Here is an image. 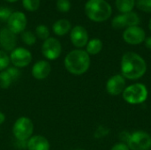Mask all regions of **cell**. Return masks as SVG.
I'll return each instance as SVG.
<instances>
[{
	"label": "cell",
	"mask_w": 151,
	"mask_h": 150,
	"mask_svg": "<svg viewBox=\"0 0 151 150\" xmlns=\"http://www.w3.org/2000/svg\"><path fill=\"white\" fill-rule=\"evenodd\" d=\"M120 70L121 75L125 79L136 80L145 75L147 72V63L139 54L128 51L122 56Z\"/></svg>",
	"instance_id": "6da1fadb"
},
{
	"label": "cell",
	"mask_w": 151,
	"mask_h": 150,
	"mask_svg": "<svg viewBox=\"0 0 151 150\" xmlns=\"http://www.w3.org/2000/svg\"><path fill=\"white\" fill-rule=\"evenodd\" d=\"M90 56L86 50L76 49L70 51L65 57L64 65L66 71L73 75H82L90 67Z\"/></svg>",
	"instance_id": "7a4b0ae2"
},
{
	"label": "cell",
	"mask_w": 151,
	"mask_h": 150,
	"mask_svg": "<svg viewBox=\"0 0 151 150\" xmlns=\"http://www.w3.org/2000/svg\"><path fill=\"white\" fill-rule=\"evenodd\" d=\"M87 17L95 22H103L110 19L112 9L105 0H88L85 4Z\"/></svg>",
	"instance_id": "3957f363"
},
{
	"label": "cell",
	"mask_w": 151,
	"mask_h": 150,
	"mask_svg": "<svg viewBox=\"0 0 151 150\" xmlns=\"http://www.w3.org/2000/svg\"><path fill=\"white\" fill-rule=\"evenodd\" d=\"M149 96L147 87L143 83H134L126 87L122 93L123 99L129 104L137 105L143 103Z\"/></svg>",
	"instance_id": "277c9868"
},
{
	"label": "cell",
	"mask_w": 151,
	"mask_h": 150,
	"mask_svg": "<svg viewBox=\"0 0 151 150\" xmlns=\"http://www.w3.org/2000/svg\"><path fill=\"white\" fill-rule=\"evenodd\" d=\"M35 126L27 117L19 118L12 126V134L19 142H27L34 133Z\"/></svg>",
	"instance_id": "5b68a950"
},
{
	"label": "cell",
	"mask_w": 151,
	"mask_h": 150,
	"mask_svg": "<svg viewBox=\"0 0 151 150\" xmlns=\"http://www.w3.org/2000/svg\"><path fill=\"white\" fill-rule=\"evenodd\" d=\"M130 150H150L151 149V136L145 131H135L130 134L127 141Z\"/></svg>",
	"instance_id": "8992f818"
},
{
	"label": "cell",
	"mask_w": 151,
	"mask_h": 150,
	"mask_svg": "<svg viewBox=\"0 0 151 150\" xmlns=\"http://www.w3.org/2000/svg\"><path fill=\"white\" fill-rule=\"evenodd\" d=\"M61 53L62 45L58 39L54 37H49L43 42L42 45V54L47 60H56L60 57Z\"/></svg>",
	"instance_id": "52a82bcc"
},
{
	"label": "cell",
	"mask_w": 151,
	"mask_h": 150,
	"mask_svg": "<svg viewBox=\"0 0 151 150\" xmlns=\"http://www.w3.org/2000/svg\"><path fill=\"white\" fill-rule=\"evenodd\" d=\"M10 61L14 67L24 68L32 62V54L26 48H15L10 54Z\"/></svg>",
	"instance_id": "ba28073f"
},
{
	"label": "cell",
	"mask_w": 151,
	"mask_h": 150,
	"mask_svg": "<svg viewBox=\"0 0 151 150\" xmlns=\"http://www.w3.org/2000/svg\"><path fill=\"white\" fill-rule=\"evenodd\" d=\"M140 24V18L139 16L133 11L123 13L121 15H118L114 17L111 21V26L115 29H121V28H127L129 27L138 26Z\"/></svg>",
	"instance_id": "9c48e42d"
},
{
	"label": "cell",
	"mask_w": 151,
	"mask_h": 150,
	"mask_svg": "<svg viewBox=\"0 0 151 150\" xmlns=\"http://www.w3.org/2000/svg\"><path fill=\"white\" fill-rule=\"evenodd\" d=\"M123 39L130 45H138L144 42L146 39V33L139 26L129 27L124 31Z\"/></svg>",
	"instance_id": "30bf717a"
},
{
	"label": "cell",
	"mask_w": 151,
	"mask_h": 150,
	"mask_svg": "<svg viewBox=\"0 0 151 150\" xmlns=\"http://www.w3.org/2000/svg\"><path fill=\"white\" fill-rule=\"evenodd\" d=\"M27 19L25 13L21 11H13L7 20L8 28L15 34H21L25 31Z\"/></svg>",
	"instance_id": "8fae6325"
},
{
	"label": "cell",
	"mask_w": 151,
	"mask_h": 150,
	"mask_svg": "<svg viewBox=\"0 0 151 150\" xmlns=\"http://www.w3.org/2000/svg\"><path fill=\"white\" fill-rule=\"evenodd\" d=\"M126 87V79L121 74H115L110 77L105 86L107 93L114 96L122 95Z\"/></svg>",
	"instance_id": "7c38bea8"
},
{
	"label": "cell",
	"mask_w": 151,
	"mask_h": 150,
	"mask_svg": "<svg viewBox=\"0 0 151 150\" xmlns=\"http://www.w3.org/2000/svg\"><path fill=\"white\" fill-rule=\"evenodd\" d=\"M70 39L74 47L77 49H81L88 42V31L82 26H75L71 29Z\"/></svg>",
	"instance_id": "4fadbf2b"
},
{
	"label": "cell",
	"mask_w": 151,
	"mask_h": 150,
	"mask_svg": "<svg viewBox=\"0 0 151 150\" xmlns=\"http://www.w3.org/2000/svg\"><path fill=\"white\" fill-rule=\"evenodd\" d=\"M17 44V37L16 34H13L8 27L2 28L0 30V45L3 50L7 52H12Z\"/></svg>",
	"instance_id": "5bb4252c"
},
{
	"label": "cell",
	"mask_w": 151,
	"mask_h": 150,
	"mask_svg": "<svg viewBox=\"0 0 151 150\" xmlns=\"http://www.w3.org/2000/svg\"><path fill=\"white\" fill-rule=\"evenodd\" d=\"M51 72L50 64L47 60H39L35 62L31 70L32 76L37 80H42L49 77Z\"/></svg>",
	"instance_id": "9a60e30c"
},
{
	"label": "cell",
	"mask_w": 151,
	"mask_h": 150,
	"mask_svg": "<svg viewBox=\"0 0 151 150\" xmlns=\"http://www.w3.org/2000/svg\"><path fill=\"white\" fill-rule=\"evenodd\" d=\"M27 149L28 150H50V144L46 137L36 134L33 135L27 141Z\"/></svg>",
	"instance_id": "2e32d148"
},
{
	"label": "cell",
	"mask_w": 151,
	"mask_h": 150,
	"mask_svg": "<svg viewBox=\"0 0 151 150\" xmlns=\"http://www.w3.org/2000/svg\"><path fill=\"white\" fill-rule=\"evenodd\" d=\"M71 29H72V24L69 20L65 19H61L57 20L52 26V30L54 34L58 36L65 35L67 33L71 31Z\"/></svg>",
	"instance_id": "e0dca14e"
},
{
	"label": "cell",
	"mask_w": 151,
	"mask_h": 150,
	"mask_svg": "<svg viewBox=\"0 0 151 150\" xmlns=\"http://www.w3.org/2000/svg\"><path fill=\"white\" fill-rule=\"evenodd\" d=\"M103 50V42L98 38H93L88 41L86 45V51L89 56H95Z\"/></svg>",
	"instance_id": "ac0fdd59"
},
{
	"label": "cell",
	"mask_w": 151,
	"mask_h": 150,
	"mask_svg": "<svg viewBox=\"0 0 151 150\" xmlns=\"http://www.w3.org/2000/svg\"><path fill=\"white\" fill-rule=\"evenodd\" d=\"M135 0H115L117 9L122 13L132 11L135 5Z\"/></svg>",
	"instance_id": "d6986e66"
},
{
	"label": "cell",
	"mask_w": 151,
	"mask_h": 150,
	"mask_svg": "<svg viewBox=\"0 0 151 150\" xmlns=\"http://www.w3.org/2000/svg\"><path fill=\"white\" fill-rule=\"evenodd\" d=\"M12 82L13 80L6 70L0 72V88L7 89L11 87Z\"/></svg>",
	"instance_id": "ffe728a7"
},
{
	"label": "cell",
	"mask_w": 151,
	"mask_h": 150,
	"mask_svg": "<svg viewBox=\"0 0 151 150\" xmlns=\"http://www.w3.org/2000/svg\"><path fill=\"white\" fill-rule=\"evenodd\" d=\"M21 40L26 45L32 46L36 42V36L31 31H24L21 33Z\"/></svg>",
	"instance_id": "44dd1931"
},
{
	"label": "cell",
	"mask_w": 151,
	"mask_h": 150,
	"mask_svg": "<svg viewBox=\"0 0 151 150\" xmlns=\"http://www.w3.org/2000/svg\"><path fill=\"white\" fill-rule=\"evenodd\" d=\"M35 35L41 40H47L50 37V30L45 25H38L35 28Z\"/></svg>",
	"instance_id": "7402d4cb"
},
{
	"label": "cell",
	"mask_w": 151,
	"mask_h": 150,
	"mask_svg": "<svg viewBox=\"0 0 151 150\" xmlns=\"http://www.w3.org/2000/svg\"><path fill=\"white\" fill-rule=\"evenodd\" d=\"M40 0H22L23 7L28 11H35L40 6Z\"/></svg>",
	"instance_id": "603a6c76"
},
{
	"label": "cell",
	"mask_w": 151,
	"mask_h": 150,
	"mask_svg": "<svg viewBox=\"0 0 151 150\" xmlns=\"http://www.w3.org/2000/svg\"><path fill=\"white\" fill-rule=\"evenodd\" d=\"M11 61L10 57L4 50H0V72L6 70L9 67Z\"/></svg>",
	"instance_id": "cb8c5ba5"
},
{
	"label": "cell",
	"mask_w": 151,
	"mask_h": 150,
	"mask_svg": "<svg viewBox=\"0 0 151 150\" xmlns=\"http://www.w3.org/2000/svg\"><path fill=\"white\" fill-rule=\"evenodd\" d=\"M135 5L140 11L151 13V0H138L135 3Z\"/></svg>",
	"instance_id": "d4e9b609"
},
{
	"label": "cell",
	"mask_w": 151,
	"mask_h": 150,
	"mask_svg": "<svg viewBox=\"0 0 151 150\" xmlns=\"http://www.w3.org/2000/svg\"><path fill=\"white\" fill-rule=\"evenodd\" d=\"M110 128H108L105 126H99L96 132H95V138L96 139H102L106 137L110 133Z\"/></svg>",
	"instance_id": "484cf974"
},
{
	"label": "cell",
	"mask_w": 151,
	"mask_h": 150,
	"mask_svg": "<svg viewBox=\"0 0 151 150\" xmlns=\"http://www.w3.org/2000/svg\"><path fill=\"white\" fill-rule=\"evenodd\" d=\"M57 8L60 12H68L71 9V3L69 0H58Z\"/></svg>",
	"instance_id": "4316f807"
},
{
	"label": "cell",
	"mask_w": 151,
	"mask_h": 150,
	"mask_svg": "<svg viewBox=\"0 0 151 150\" xmlns=\"http://www.w3.org/2000/svg\"><path fill=\"white\" fill-rule=\"evenodd\" d=\"M12 13V11L10 8L0 6V20L1 21H7Z\"/></svg>",
	"instance_id": "83f0119b"
},
{
	"label": "cell",
	"mask_w": 151,
	"mask_h": 150,
	"mask_svg": "<svg viewBox=\"0 0 151 150\" xmlns=\"http://www.w3.org/2000/svg\"><path fill=\"white\" fill-rule=\"evenodd\" d=\"M6 71L9 72V74L11 75V77L12 78L13 81H16L20 77V72H19V68H17V67H14V66L8 67L6 69Z\"/></svg>",
	"instance_id": "f1b7e54d"
},
{
	"label": "cell",
	"mask_w": 151,
	"mask_h": 150,
	"mask_svg": "<svg viewBox=\"0 0 151 150\" xmlns=\"http://www.w3.org/2000/svg\"><path fill=\"white\" fill-rule=\"evenodd\" d=\"M111 150H130L129 147L127 146V143H123V142H119L116 143L112 146V148Z\"/></svg>",
	"instance_id": "f546056e"
},
{
	"label": "cell",
	"mask_w": 151,
	"mask_h": 150,
	"mask_svg": "<svg viewBox=\"0 0 151 150\" xmlns=\"http://www.w3.org/2000/svg\"><path fill=\"white\" fill-rule=\"evenodd\" d=\"M130 133H128V132H127V131H123V132H121L120 133H119V140H120V141L121 142H123V143H127V141H128V140H129V137H130Z\"/></svg>",
	"instance_id": "4dcf8cb0"
},
{
	"label": "cell",
	"mask_w": 151,
	"mask_h": 150,
	"mask_svg": "<svg viewBox=\"0 0 151 150\" xmlns=\"http://www.w3.org/2000/svg\"><path fill=\"white\" fill-rule=\"evenodd\" d=\"M144 42H145V46H146V48H147V49H149L150 50H151V36L148 37V38H146V39H145V41H144Z\"/></svg>",
	"instance_id": "1f68e13d"
},
{
	"label": "cell",
	"mask_w": 151,
	"mask_h": 150,
	"mask_svg": "<svg viewBox=\"0 0 151 150\" xmlns=\"http://www.w3.org/2000/svg\"><path fill=\"white\" fill-rule=\"evenodd\" d=\"M5 119H6L5 115H4L3 112H0V126H1V125H3V124L4 123Z\"/></svg>",
	"instance_id": "d6a6232c"
},
{
	"label": "cell",
	"mask_w": 151,
	"mask_h": 150,
	"mask_svg": "<svg viewBox=\"0 0 151 150\" xmlns=\"http://www.w3.org/2000/svg\"><path fill=\"white\" fill-rule=\"evenodd\" d=\"M5 2H8V3H14V2H17L19 0H4Z\"/></svg>",
	"instance_id": "836d02e7"
},
{
	"label": "cell",
	"mask_w": 151,
	"mask_h": 150,
	"mask_svg": "<svg viewBox=\"0 0 151 150\" xmlns=\"http://www.w3.org/2000/svg\"><path fill=\"white\" fill-rule=\"evenodd\" d=\"M149 27H150V30L151 31V19L150 20V22H149Z\"/></svg>",
	"instance_id": "e575fe53"
},
{
	"label": "cell",
	"mask_w": 151,
	"mask_h": 150,
	"mask_svg": "<svg viewBox=\"0 0 151 150\" xmlns=\"http://www.w3.org/2000/svg\"><path fill=\"white\" fill-rule=\"evenodd\" d=\"M75 150H84V149H75Z\"/></svg>",
	"instance_id": "d590c367"
}]
</instances>
